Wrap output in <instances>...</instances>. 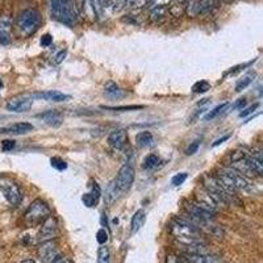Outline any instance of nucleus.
I'll return each mask as SVG.
<instances>
[{
    "label": "nucleus",
    "instance_id": "obj_1",
    "mask_svg": "<svg viewBox=\"0 0 263 263\" xmlns=\"http://www.w3.org/2000/svg\"><path fill=\"white\" fill-rule=\"evenodd\" d=\"M48 8L51 18L62 24L74 27L78 21V9L74 0H48Z\"/></svg>",
    "mask_w": 263,
    "mask_h": 263
},
{
    "label": "nucleus",
    "instance_id": "obj_2",
    "mask_svg": "<svg viewBox=\"0 0 263 263\" xmlns=\"http://www.w3.org/2000/svg\"><path fill=\"white\" fill-rule=\"evenodd\" d=\"M173 236L179 241L180 245H194L203 242L200 239V229L185 218H175L170 225Z\"/></svg>",
    "mask_w": 263,
    "mask_h": 263
},
{
    "label": "nucleus",
    "instance_id": "obj_3",
    "mask_svg": "<svg viewBox=\"0 0 263 263\" xmlns=\"http://www.w3.org/2000/svg\"><path fill=\"white\" fill-rule=\"evenodd\" d=\"M50 213L51 211L49 204L42 199H36L28 206L27 212L24 215V220L29 227H36V225H40L45 221L46 218L50 216Z\"/></svg>",
    "mask_w": 263,
    "mask_h": 263
},
{
    "label": "nucleus",
    "instance_id": "obj_4",
    "mask_svg": "<svg viewBox=\"0 0 263 263\" xmlns=\"http://www.w3.org/2000/svg\"><path fill=\"white\" fill-rule=\"evenodd\" d=\"M41 25V15L37 9H25L18 15L17 27L24 36H30L36 33Z\"/></svg>",
    "mask_w": 263,
    "mask_h": 263
},
{
    "label": "nucleus",
    "instance_id": "obj_5",
    "mask_svg": "<svg viewBox=\"0 0 263 263\" xmlns=\"http://www.w3.org/2000/svg\"><path fill=\"white\" fill-rule=\"evenodd\" d=\"M135 168L129 166V164H124L123 167L119 170V173H117V177L115 178L114 182L120 192H125L130 190L133 182H135Z\"/></svg>",
    "mask_w": 263,
    "mask_h": 263
},
{
    "label": "nucleus",
    "instance_id": "obj_6",
    "mask_svg": "<svg viewBox=\"0 0 263 263\" xmlns=\"http://www.w3.org/2000/svg\"><path fill=\"white\" fill-rule=\"evenodd\" d=\"M39 255L44 263H57L62 259L57 245H55V242H53V239L42 242V245L39 248Z\"/></svg>",
    "mask_w": 263,
    "mask_h": 263
},
{
    "label": "nucleus",
    "instance_id": "obj_7",
    "mask_svg": "<svg viewBox=\"0 0 263 263\" xmlns=\"http://www.w3.org/2000/svg\"><path fill=\"white\" fill-rule=\"evenodd\" d=\"M222 173L229 178L230 183L233 184L236 191H250L251 190V184L249 183L248 178L243 177L242 174H239L234 168H225L222 170Z\"/></svg>",
    "mask_w": 263,
    "mask_h": 263
},
{
    "label": "nucleus",
    "instance_id": "obj_8",
    "mask_svg": "<svg viewBox=\"0 0 263 263\" xmlns=\"http://www.w3.org/2000/svg\"><path fill=\"white\" fill-rule=\"evenodd\" d=\"M33 105L32 98H27V96H16V98L9 99L7 102L6 108L11 112H27L28 109H30Z\"/></svg>",
    "mask_w": 263,
    "mask_h": 263
},
{
    "label": "nucleus",
    "instance_id": "obj_9",
    "mask_svg": "<svg viewBox=\"0 0 263 263\" xmlns=\"http://www.w3.org/2000/svg\"><path fill=\"white\" fill-rule=\"evenodd\" d=\"M57 220L53 217V216H49L45 221L42 222L41 230L39 233V241H49V239H53L57 234Z\"/></svg>",
    "mask_w": 263,
    "mask_h": 263
},
{
    "label": "nucleus",
    "instance_id": "obj_10",
    "mask_svg": "<svg viewBox=\"0 0 263 263\" xmlns=\"http://www.w3.org/2000/svg\"><path fill=\"white\" fill-rule=\"evenodd\" d=\"M11 32H12V20L8 15L0 16V44L7 45L11 41Z\"/></svg>",
    "mask_w": 263,
    "mask_h": 263
},
{
    "label": "nucleus",
    "instance_id": "obj_11",
    "mask_svg": "<svg viewBox=\"0 0 263 263\" xmlns=\"http://www.w3.org/2000/svg\"><path fill=\"white\" fill-rule=\"evenodd\" d=\"M30 98L36 99H44L46 102H53V103H61V102H67L71 99L70 95L60 92V91H45V92H37L30 95Z\"/></svg>",
    "mask_w": 263,
    "mask_h": 263
},
{
    "label": "nucleus",
    "instance_id": "obj_12",
    "mask_svg": "<svg viewBox=\"0 0 263 263\" xmlns=\"http://www.w3.org/2000/svg\"><path fill=\"white\" fill-rule=\"evenodd\" d=\"M37 119L42 120L46 125L49 126H53V128H58V126L62 125L63 123V117L62 114L58 111H48V112H44V114H40L37 115Z\"/></svg>",
    "mask_w": 263,
    "mask_h": 263
},
{
    "label": "nucleus",
    "instance_id": "obj_13",
    "mask_svg": "<svg viewBox=\"0 0 263 263\" xmlns=\"http://www.w3.org/2000/svg\"><path fill=\"white\" fill-rule=\"evenodd\" d=\"M3 191L6 195V199L11 205H17L21 201V191L18 185L15 183H7L3 185Z\"/></svg>",
    "mask_w": 263,
    "mask_h": 263
},
{
    "label": "nucleus",
    "instance_id": "obj_14",
    "mask_svg": "<svg viewBox=\"0 0 263 263\" xmlns=\"http://www.w3.org/2000/svg\"><path fill=\"white\" fill-rule=\"evenodd\" d=\"M126 140H128V135L124 129H117L108 136V144L111 145L114 149H123Z\"/></svg>",
    "mask_w": 263,
    "mask_h": 263
},
{
    "label": "nucleus",
    "instance_id": "obj_15",
    "mask_svg": "<svg viewBox=\"0 0 263 263\" xmlns=\"http://www.w3.org/2000/svg\"><path fill=\"white\" fill-rule=\"evenodd\" d=\"M75 7L78 9V13H81L84 17L90 18V20H95L96 15L93 11L92 0H75Z\"/></svg>",
    "mask_w": 263,
    "mask_h": 263
},
{
    "label": "nucleus",
    "instance_id": "obj_16",
    "mask_svg": "<svg viewBox=\"0 0 263 263\" xmlns=\"http://www.w3.org/2000/svg\"><path fill=\"white\" fill-rule=\"evenodd\" d=\"M102 195V191H100V187H99L98 183H93L92 187H91V192H87L82 196V201L84 203V205L91 208V206L96 205L99 201V197Z\"/></svg>",
    "mask_w": 263,
    "mask_h": 263
},
{
    "label": "nucleus",
    "instance_id": "obj_17",
    "mask_svg": "<svg viewBox=\"0 0 263 263\" xmlns=\"http://www.w3.org/2000/svg\"><path fill=\"white\" fill-rule=\"evenodd\" d=\"M208 7H210V4L204 2V0H191L187 8H185V11L189 12L190 16L195 17V16H199L204 11H206Z\"/></svg>",
    "mask_w": 263,
    "mask_h": 263
},
{
    "label": "nucleus",
    "instance_id": "obj_18",
    "mask_svg": "<svg viewBox=\"0 0 263 263\" xmlns=\"http://www.w3.org/2000/svg\"><path fill=\"white\" fill-rule=\"evenodd\" d=\"M145 221H146V213L144 210H138L137 212L133 215L130 221V232L132 234H136L141 228L144 227Z\"/></svg>",
    "mask_w": 263,
    "mask_h": 263
},
{
    "label": "nucleus",
    "instance_id": "obj_19",
    "mask_svg": "<svg viewBox=\"0 0 263 263\" xmlns=\"http://www.w3.org/2000/svg\"><path fill=\"white\" fill-rule=\"evenodd\" d=\"M184 259L189 263H220L217 257H213L210 254H187L184 255Z\"/></svg>",
    "mask_w": 263,
    "mask_h": 263
},
{
    "label": "nucleus",
    "instance_id": "obj_20",
    "mask_svg": "<svg viewBox=\"0 0 263 263\" xmlns=\"http://www.w3.org/2000/svg\"><path fill=\"white\" fill-rule=\"evenodd\" d=\"M7 130H8V135H27L33 130V125L29 123H17L11 126H7Z\"/></svg>",
    "mask_w": 263,
    "mask_h": 263
},
{
    "label": "nucleus",
    "instance_id": "obj_21",
    "mask_svg": "<svg viewBox=\"0 0 263 263\" xmlns=\"http://www.w3.org/2000/svg\"><path fill=\"white\" fill-rule=\"evenodd\" d=\"M136 144L138 147H153L154 146V137L150 132H141L136 136Z\"/></svg>",
    "mask_w": 263,
    "mask_h": 263
},
{
    "label": "nucleus",
    "instance_id": "obj_22",
    "mask_svg": "<svg viewBox=\"0 0 263 263\" xmlns=\"http://www.w3.org/2000/svg\"><path fill=\"white\" fill-rule=\"evenodd\" d=\"M120 194H121V192L119 191V189L116 187L115 182L112 180V182L108 184L107 190H105V195H104L105 204H107V205H112V204L119 199Z\"/></svg>",
    "mask_w": 263,
    "mask_h": 263
},
{
    "label": "nucleus",
    "instance_id": "obj_23",
    "mask_svg": "<svg viewBox=\"0 0 263 263\" xmlns=\"http://www.w3.org/2000/svg\"><path fill=\"white\" fill-rule=\"evenodd\" d=\"M159 163H161V159H159L158 156H156V154H149V156L144 159L142 167L147 168V170H153V168L158 167Z\"/></svg>",
    "mask_w": 263,
    "mask_h": 263
},
{
    "label": "nucleus",
    "instance_id": "obj_24",
    "mask_svg": "<svg viewBox=\"0 0 263 263\" xmlns=\"http://www.w3.org/2000/svg\"><path fill=\"white\" fill-rule=\"evenodd\" d=\"M228 107H229V103H222V104L217 105V107L213 108V109H212V111L210 112V114L206 115V116H205V120H206V121H208V120H213V119H216V117H217L218 115L224 114V112L227 111V109H228Z\"/></svg>",
    "mask_w": 263,
    "mask_h": 263
},
{
    "label": "nucleus",
    "instance_id": "obj_25",
    "mask_svg": "<svg viewBox=\"0 0 263 263\" xmlns=\"http://www.w3.org/2000/svg\"><path fill=\"white\" fill-rule=\"evenodd\" d=\"M105 95H107L108 98H120V96L123 95V92H121V90H120L116 84L111 82V83H108L107 86H105Z\"/></svg>",
    "mask_w": 263,
    "mask_h": 263
},
{
    "label": "nucleus",
    "instance_id": "obj_26",
    "mask_svg": "<svg viewBox=\"0 0 263 263\" xmlns=\"http://www.w3.org/2000/svg\"><path fill=\"white\" fill-rule=\"evenodd\" d=\"M103 3L107 8H111L114 11H119V9L125 7L126 0H103Z\"/></svg>",
    "mask_w": 263,
    "mask_h": 263
},
{
    "label": "nucleus",
    "instance_id": "obj_27",
    "mask_svg": "<svg viewBox=\"0 0 263 263\" xmlns=\"http://www.w3.org/2000/svg\"><path fill=\"white\" fill-rule=\"evenodd\" d=\"M98 263H109V249L102 246L98 250Z\"/></svg>",
    "mask_w": 263,
    "mask_h": 263
},
{
    "label": "nucleus",
    "instance_id": "obj_28",
    "mask_svg": "<svg viewBox=\"0 0 263 263\" xmlns=\"http://www.w3.org/2000/svg\"><path fill=\"white\" fill-rule=\"evenodd\" d=\"M173 0H147V9L152 11L154 8H161V7H167Z\"/></svg>",
    "mask_w": 263,
    "mask_h": 263
},
{
    "label": "nucleus",
    "instance_id": "obj_29",
    "mask_svg": "<svg viewBox=\"0 0 263 263\" xmlns=\"http://www.w3.org/2000/svg\"><path fill=\"white\" fill-rule=\"evenodd\" d=\"M150 13H152V16H150V18H152L153 21H157V20H161V18H163L164 16H166V13H167V7H161V8H154L150 11Z\"/></svg>",
    "mask_w": 263,
    "mask_h": 263
},
{
    "label": "nucleus",
    "instance_id": "obj_30",
    "mask_svg": "<svg viewBox=\"0 0 263 263\" xmlns=\"http://www.w3.org/2000/svg\"><path fill=\"white\" fill-rule=\"evenodd\" d=\"M146 4L147 0H126L125 7L129 9H135V11H137V9L146 7Z\"/></svg>",
    "mask_w": 263,
    "mask_h": 263
},
{
    "label": "nucleus",
    "instance_id": "obj_31",
    "mask_svg": "<svg viewBox=\"0 0 263 263\" xmlns=\"http://www.w3.org/2000/svg\"><path fill=\"white\" fill-rule=\"evenodd\" d=\"M208 90H211V84L206 81L197 82V83H195L194 87H192V91H194L195 93H203L206 92Z\"/></svg>",
    "mask_w": 263,
    "mask_h": 263
},
{
    "label": "nucleus",
    "instance_id": "obj_32",
    "mask_svg": "<svg viewBox=\"0 0 263 263\" xmlns=\"http://www.w3.org/2000/svg\"><path fill=\"white\" fill-rule=\"evenodd\" d=\"M253 78H254V75H246V77H243L242 79H241V81L238 82V83H237V86H236V91L237 92H241V91L242 90H245L246 87L248 86H250V83L251 82H253Z\"/></svg>",
    "mask_w": 263,
    "mask_h": 263
},
{
    "label": "nucleus",
    "instance_id": "obj_33",
    "mask_svg": "<svg viewBox=\"0 0 263 263\" xmlns=\"http://www.w3.org/2000/svg\"><path fill=\"white\" fill-rule=\"evenodd\" d=\"M50 163L54 168H57L58 171H63L67 168V163H66L63 159L58 158V157H54V158L50 159Z\"/></svg>",
    "mask_w": 263,
    "mask_h": 263
},
{
    "label": "nucleus",
    "instance_id": "obj_34",
    "mask_svg": "<svg viewBox=\"0 0 263 263\" xmlns=\"http://www.w3.org/2000/svg\"><path fill=\"white\" fill-rule=\"evenodd\" d=\"M187 177H189V175H187V173L177 174V175H175V177H174L173 179H171V184L175 185V187H178V185L183 184V183L185 182V179H187Z\"/></svg>",
    "mask_w": 263,
    "mask_h": 263
},
{
    "label": "nucleus",
    "instance_id": "obj_35",
    "mask_svg": "<svg viewBox=\"0 0 263 263\" xmlns=\"http://www.w3.org/2000/svg\"><path fill=\"white\" fill-rule=\"evenodd\" d=\"M96 241H98L100 245H104V243L108 241V232L104 229V228L98 230V233H96Z\"/></svg>",
    "mask_w": 263,
    "mask_h": 263
},
{
    "label": "nucleus",
    "instance_id": "obj_36",
    "mask_svg": "<svg viewBox=\"0 0 263 263\" xmlns=\"http://www.w3.org/2000/svg\"><path fill=\"white\" fill-rule=\"evenodd\" d=\"M104 109H111V111H132V109H141V105H129V107H102Z\"/></svg>",
    "mask_w": 263,
    "mask_h": 263
},
{
    "label": "nucleus",
    "instance_id": "obj_37",
    "mask_svg": "<svg viewBox=\"0 0 263 263\" xmlns=\"http://www.w3.org/2000/svg\"><path fill=\"white\" fill-rule=\"evenodd\" d=\"M40 44H41L42 48H49V46L53 44V37H51L50 34H44V36L41 37V41H40Z\"/></svg>",
    "mask_w": 263,
    "mask_h": 263
},
{
    "label": "nucleus",
    "instance_id": "obj_38",
    "mask_svg": "<svg viewBox=\"0 0 263 263\" xmlns=\"http://www.w3.org/2000/svg\"><path fill=\"white\" fill-rule=\"evenodd\" d=\"M166 263H189L184 258H180L175 254H168L167 259H166Z\"/></svg>",
    "mask_w": 263,
    "mask_h": 263
},
{
    "label": "nucleus",
    "instance_id": "obj_39",
    "mask_svg": "<svg viewBox=\"0 0 263 263\" xmlns=\"http://www.w3.org/2000/svg\"><path fill=\"white\" fill-rule=\"evenodd\" d=\"M258 105H259V104H258V103H255L254 105H250V107L245 108L243 111L239 112V117H248L249 115H251V114H253V112L255 111V109H257Z\"/></svg>",
    "mask_w": 263,
    "mask_h": 263
},
{
    "label": "nucleus",
    "instance_id": "obj_40",
    "mask_svg": "<svg viewBox=\"0 0 263 263\" xmlns=\"http://www.w3.org/2000/svg\"><path fill=\"white\" fill-rule=\"evenodd\" d=\"M199 146H200V142H199V141H196V142H194V144L190 145L189 149L185 150V154H187V156H192V154H195V153L197 152Z\"/></svg>",
    "mask_w": 263,
    "mask_h": 263
},
{
    "label": "nucleus",
    "instance_id": "obj_41",
    "mask_svg": "<svg viewBox=\"0 0 263 263\" xmlns=\"http://www.w3.org/2000/svg\"><path fill=\"white\" fill-rule=\"evenodd\" d=\"M66 54H67V51H66V50H61L60 53L55 54V55H54V57H53V62L57 63V65H60V63L62 62L63 60H65Z\"/></svg>",
    "mask_w": 263,
    "mask_h": 263
},
{
    "label": "nucleus",
    "instance_id": "obj_42",
    "mask_svg": "<svg viewBox=\"0 0 263 263\" xmlns=\"http://www.w3.org/2000/svg\"><path fill=\"white\" fill-rule=\"evenodd\" d=\"M15 141L12 140H6L3 141V144H2V147H3L4 152H9L11 149H13L15 147Z\"/></svg>",
    "mask_w": 263,
    "mask_h": 263
},
{
    "label": "nucleus",
    "instance_id": "obj_43",
    "mask_svg": "<svg viewBox=\"0 0 263 263\" xmlns=\"http://www.w3.org/2000/svg\"><path fill=\"white\" fill-rule=\"evenodd\" d=\"M245 105H246L245 99H239L238 102H237L236 104L233 105V108H234V109H241V111H242V108L245 107Z\"/></svg>",
    "mask_w": 263,
    "mask_h": 263
},
{
    "label": "nucleus",
    "instance_id": "obj_44",
    "mask_svg": "<svg viewBox=\"0 0 263 263\" xmlns=\"http://www.w3.org/2000/svg\"><path fill=\"white\" fill-rule=\"evenodd\" d=\"M228 138H229V136H224V137H222V138H218V140L216 141V142L212 145V146L216 147V146H218V145H221L222 142H224V141L228 140Z\"/></svg>",
    "mask_w": 263,
    "mask_h": 263
},
{
    "label": "nucleus",
    "instance_id": "obj_45",
    "mask_svg": "<svg viewBox=\"0 0 263 263\" xmlns=\"http://www.w3.org/2000/svg\"><path fill=\"white\" fill-rule=\"evenodd\" d=\"M20 263H36L33 259H24V260H21Z\"/></svg>",
    "mask_w": 263,
    "mask_h": 263
},
{
    "label": "nucleus",
    "instance_id": "obj_46",
    "mask_svg": "<svg viewBox=\"0 0 263 263\" xmlns=\"http://www.w3.org/2000/svg\"><path fill=\"white\" fill-rule=\"evenodd\" d=\"M57 263H70L69 260H66V259H61L60 262H57Z\"/></svg>",
    "mask_w": 263,
    "mask_h": 263
},
{
    "label": "nucleus",
    "instance_id": "obj_47",
    "mask_svg": "<svg viewBox=\"0 0 263 263\" xmlns=\"http://www.w3.org/2000/svg\"><path fill=\"white\" fill-rule=\"evenodd\" d=\"M2 87H3V82L0 81V88H2Z\"/></svg>",
    "mask_w": 263,
    "mask_h": 263
}]
</instances>
